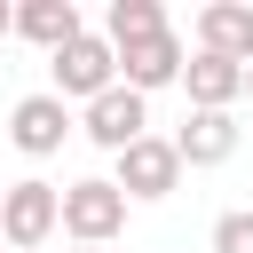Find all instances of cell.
Wrapping results in <instances>:
<instances>
[{
    "label": "cell",
    "mask_w": 253,
    "mask_h": 253,
    "mask_svg": "<svg viewBox=\"0 0 253 253\" xmlns=\"http://www.w3.org/2000/svg\"><path fill=\"white\" fill-rule=\"evenodd\" d=\"M55 229L103 253V245L126 229V198H119L103 174H87V182H63V190H55Z\"/></svg>",
    "instance_id": "6da1fadb"
},
{
    "label": "cell",
    "mask_w": 253,
    "mask_h": 253,
    "mask_svg": "<svg viewBox=\"0 0 253 253\" xmlns=\"http://www.w3.org/2000/svg\"><path fill=\"white\" fill-rule=\"evenodd\" d=\"M47 71H55V87H47L55 103H71V95H79V103H95L103 87H119V63H111V40H103V32L63 40V47L47 55Z\"/></svg>",
    "instance_id": "7a4b0ae2"
},
{
    "label": "cell",
    "mask_w": 253,
    "mask_h": 253,
    "mask_svg": "<svg viewBox=\"0 0 253 253\" xmlns=\"http://www.w3.org/2000/svg\"><path fill=\"white\" fill-rule=\"evenodd\" d=\"M55 237V182H8L0 190V245H16V253H40Z\"/></svg>",
    "instance_id": "3957f363"
},
{
    "label": "cell",
    "mask_w": 253,
    "mask_h": 253,
    "mask_svg": "<svg viewBox=\"0 0 253 253\" xmlns=\"http://www.w3.org/2000/svg\"><path fill=\"white\" fill-rule=\"evenodd\" d=\"M79 134H87L95 150H111V158H119L126 142H142V134H150V111H142V95H134V87H103V95L87 103Z\"/></svg>",
    "instance_id": "277c9868"
},
{
    "label": "cell",
    "mask_w": 253,
    "mask_h": 253,
    "mask_svg": "<svg viewBox=\"0 0 253 253\" xmlns=\"http://www.w3.org/2000/svg\"><path fill=\"white\" fill-rule=\"evenodd\" d=\"M182 182V158H174V142L166 134H142V142H126L119 150V174H111V190L119 198H166Z\"/></svg>",
    "instance_id": "5b68a950"
},
{
    "label": "cell",
    "mask_w": 253,
    "mask_h": 253,
    "mask_svg": "<svg viewBox=\"0 0 253 253\" xmlns=\"http://www.w3.org/2000/svg\"><path fill=\"white\" fill-rule=\"evenodd\" d=\"M111 63H119V87L150 95V87H174V79H182V40H174V24H166V32H150V40L111 47Z\"/></svg>",
    "instance_id": "8992f818"
},
{
    "label": "cell",
    "mask_w": 253,
    "mask_h": 253,
    "mask_svg": "<svg viewBox=\"0 0 253 253\" xmlns=\"http://www.w3.org/2000/svg\"><path fill=\"white\" fill-rule=\"evenodd\" d=\"M63 134H71V103H55V95H24V103L8 111V142H16L24 158H55Z\"/></svg>",
    "instance_id": "52a82bcc"
},
{
    "label": "cell",
    "mask_w": 253,
    "mask_h": 253,
    "mask_svg": "<svg viewBox=\"0 0 253 253\" xmlns=\"http://www.w3.org/2000/svg\"><path fill=\"white\" fill-rule=\"evenodd\" d=\"M198 55H221V63H253V8L245 0H213L198 8Z\"/></svg>",
    "instance_id": "ba28073f"
},
{
    "label": "cell",
    "mask_w": 253,
    "mask_h": 253,
    "mask_svg": "<svg viewBox=\"0 0 253 253\" xmlns=\"http://www.w3.org/2000/svg\"><path fill=\"white\" fill-rule=\"evenodd\" d=\"M166 142H174L182 166H221V158H237V119L229 111H190Z\"/></svg>",
    "instance_id": "9c48e42d"
},
{
    "label": "cell",
    "mask_w": 253,
    "mask_h": 253,
    "mask_svg": "<svg viewBox=\"0 0 253 253\" xmlns=\"http://www.w3.org/2000/svg\"><path fill=\"white\" fill-rule=\"evenodd\" d=\"M237 87H245L237 63H221V55H182V95H190V111H229Z\"/></svg>",
    "instance_id": "30bf717a"
},
{
    "label": "cell",
    "mask_w": 253,
    "mask_h": 253,
    "mask_svg": "<svg viewBox=\"0 0 253 253\" xmlns=\"http://www.w3.org/2000/svg\"><path fill=\"white\" fill-rule=\"evenodd\" d=\"M8 32H24L32 47H47V55H55V47H63V40H79L87 24H79V8H71V0H24Z\"/></svg>",
    "instance_id": "8fae6325"
},
{
    "label": "cell",
    "mask_w": 253,
    "mask_h": 253,
    "mask_svg": "<svg viewBox=\"0 0 253 253\" xmlns=\"http://www.w3.org/2000/svg\"><path fill=\"white\" fill-rule=\"evenodd\" d=\"M150 32H166V8H158V0H111V16H103V40H111V47L150 40Z\"/></svg>",
    "instance_id": "7c38bea8"
},
{
    "label": "cell",
    "mask_w": 253,
    "mask_h": 253,
    "mask_svg": "<svg viewBox=\"0 0 253 253\" xmlns=\"http://www.w3.org/2000/svg\"><path fill=\"white\" fill-rule=\"evenodd\" d=\"M213 253H253V213H221L213 221Z\"/></svg>",
    "instance_id": "4fadbf2b"
},
{
    "label": "cell",
    "mask_w": 253,
    "mask_h": 253,
    "mask_svg": "<svg viewBox=\"0 0 253 253\" xmlns=\"http://www.w3.org/2000/svg\"><path fill=\"white\" fill-rule=\"evenodd\" d=\"M8 24H16V8H8V0H0V40H8Z\"/></svg>",
    "instance_id": "5bb4252c"
},
{
    "label": "cell",
    "mask_w": 253,
    "mask_h": 253,
    "mask_svg": "<svg viewBox=\"0 0 253 253\" xmlns=\"http://www.w3.org/2000/svg\"><path fill=\"white\" fill-rule=\"evenodd\" d=\"M237 95H253V63H245V87H237Z\"/></svg>",
    "instance_id": "9a60e30c"
},
{
    "label": "cell",
    "mask_w": 253,
    "mask_h": 253,
    "mask_svg": "<svg viewBox=\"0 0 253 253\" xmlns=\"http://www.w3.org/2000/svg\"><path fill=\"white\" fill-rule=\"evenodd\" d=\"M79 253H95V245H79Z\"/></svg>",
    "instance_id": "2e32d148"
}]
</instances>
